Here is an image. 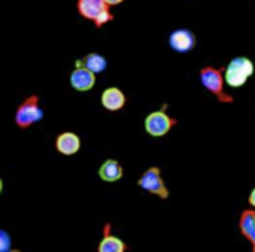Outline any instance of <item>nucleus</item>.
I'll return each instance as SVG.
<instances>
[{
  "label": "nucleus",
  "instance_id": "9d476101",
  "mask_svg": "<svg viewBox=\"0 0 255 252\" xmlns=\"http://www.w3.org/2000/svg\"><path fill=\"white\" fill-rule=\"evenodd\" d=\"M127 96L118 87H108L100 94V105L108 112H120L126 108Z\"/></svg>",
  "mask_w": 255,
  "mask_h": 252
},
{
  "label": "nucleus",
  "instance_id": "f8f14e48",
  "mask_svg": "<svg viewBox=\"0 0 255 252\" xmlns=\"http://www.w3.org/2000/svg\"><path fill=\"white\" fill-rule=\"evenodd\" d=\"M239 232L250 242L253 252H255V209H244L239 215Z\"/></svg>",
  "mask_w": 255,
  "mask_h": 252
},
{
  "label": "nucleus",
  "instance_id": "423d86ee",
  "mask_svg": "<svg viewBox=\"0 0 255 252\" xmlns=\"http://www.w3.org/2000/svg\"><path fill=\"white\" fill-rule=\"evenodd\" d=\"M137 187L149 193L155 197H158L160 200H167L170 197V191L163 179L161 175V169L158 166H151L148 167L137 179Z\"/></svg>",
  "mask_w": 255,
  "mask_h": 252
},
{
  "label": "nucleus",
  "instance_id": "f3484780",
  "mask_svg": "<svg viewBox=\"0 0 255 252\" xmlns=\"http://www.w3.org/2000/svg\"><path fill=\"white\" fill-rule=\"evenodd\" d=\"M111 7H117V6H120V4H123L124 3V0H105Z\"/></svg>",
  "mask_w": 255,
  "mask_h": 252
},
{
  "label": "nucleus",
  "instance_id": "7ed1b4c3",
  "mask_svg": "<svg viewBox=\"0 0 255 252\" xmlns=\"http://www.w3.org/2000/svg\"><path fill=\"white\" fill-rule=\"evenodd\" d=\"M254 61L245 55L232 58L229 64L224 67V78H226L227 87L230 88H242L250 81V78L254 76Z\"/></svg>",
  "mask_w": 255,
  "mask_h": 252
},
{
  "label": "nucleus",
  "instance_id": "f03ea898",
  "mask_svg": "<svg viewBox=\"0 0 255 252\" xmlns=\"http://www.w3.org/2000/svg\"><path fill=\"white\" fill-rule=\"evenodd\" d=\"M114 7L105 0H76V10L81 18L93 22L96 28H102L114 21Z\"/></svg>",
  "mask_w": 255,
  "mask_h": 252
},
{
  "label": "nucleus",
  "instance_id": "4468645a",
  "mask_svg": "<svg viewBox=\"0 0 255 252\" xmlns=\"http://www.w3.org/2000/svg\"><path fill=\"white\" fill-rule=\"evenodd\" d=\"M87 69H90L91 72H94L96 75L105 72L108 69V58L99 52H88L84 58L82 63Z\"/></svg>",
  "mask_w": 255,
  "mask_h": 252
},
{
  "label": "nucleus",
  "instance_id": "1a4fd4ad",
  "mask_svg": "<svg viewBox=\"0 0 255 252\" xmlns=\"http://www.w3.org/2000/svg\"><path fill=\"white\" fill-rule=\"evenodd\" d=\"M54 146L58 154L64 157H72L81 151L82 140H81V136L75 131H61L57 134Z\"/></svg>",
  "mask_w": 255,
  "mask_h": 252
},
{
  "label": "nucleus",
  "instance_id": "0eeeda50",
  "mask_svg": "<svg viewBox=\"0 0 255 252\" xmlns=\"http://www.w3.org/2000/svg\"><path fill=\"white\" fill-rule=\"evenodd\" d=\"M69 84L78 93H88L96 87L97 75L84 64H78L69 75Z\"/></svg>",
  "mask_w": 255,
  "mask_h": 252
},
{
  "label": "nucleus",
  "instance_id": "ddd939ff",
  "mask_svg": "<svg viewBox=\"0 0 255 252\" xmlns=\"http://www.w3.org/2000/svg\"><path fill=\"white\" fill-rule=\"evenodd\" d=\"M99 178L103 181V182H108V184H112V182H118L123 179L124 176V167L120 164L118 160L115 158H108L105 160L100 167H99Z\"/></svg>",
  "mask_w": 255,
  "mask_h": 252
},
{
  "label": "nucleus",
  "instance_id": "20e7f679",
  "mask_svg": "<svg viewBox=\"0 0 255 252\" xmlns=\"http://www.w3.org/2000/svg\"><path fill=\"white\" fill-rule=\"evenodd\" d=\"M43 118V109L40 106V100L37 94L27 96L16 108L15 111V124L21 130L31 128L37 123H40Z\"/></svg>",
  "mask_w": 255,
  "mask_h": 252
},
{
  "label": "nucleus",
  "instance_id": "dca6fc26",
  "mask_svg": "<svg viewBox=\"0 0 255 252\" xmlns=\"http://www.w3.org/2000/svg\"><path fill=\"white\" fill-rule=\"evenodd\" d=\"M248 203H250L251 208H254L255 209V187L251 190V193H250V196H248Z\"/></svg>",
  "mask_w": 255,
  "mask_h": 252
},
{
  "label": "nucleus",
  "instance_id": "6e6552de",
  "mask_svg": "<svg viewBox=\"0 0 255 252\" xmlns=\"http://www.w3.org/2000/svg\"><path fill=\"white\" fill-rule=\"evenodd\" d=\"M169 46L172 51L178 54H188L191 52L197 45L196 34L188 28H176L169 34Z\"/></svg>",
  "mask_w": 255,
  "mask_h": 252
},
{
  "label": "nucleus",
  "instance_id": "f257e3e1",
  "mask_svg": "<svg viewBox=\"0 0 255 252\" xmlns=\"http://www.w3.org/2000/svg\"><path fill=\"white\" fill-rule=\"evenodd\" d=\"M199 81L202 87L211 93L220 103L223 105H232L235 102V97L227 91V82L224 78V67H214V66H205L199 70Z\"/></svg>",
  "mask_w": 255,
  "mask_h": 252
},
{
  "label": "nucleus",
  "instance_id": "9b49d317",
  "mask_svg": "<svg viewBox=\"0 0 255 252\" xmlns=\"http://www.w3.org/2000/svg\"><path fill=\"white\" fill-rule=\"evenodd\" d=\"M97 250L99 252H126L128 251V245L120 236L114 235L111 224H105Z\"/></svg>",
  "mask_w": 255,
  "mask_h": 252
},
{
  "label": "nucleus",
  "instance_id": "2eb2a0df",
  "mask_svg": "<svg viewBox=\"0 0 255 252\" xmlns=\"http://www.w3.org/2000/svg\"><path fill=\"white\" fill-rule=\"evenodd\" d=\"M0 251H12V238H10V235L6 230H1L0 232Z\"/></svg>",
  "mask_w": 255,
  "mask_h": 252
},
{
  "label": "nucleus",
  "instance_id": "39448f33",
  "mask_svg": "<svg viewBox=\"0 0 255 252\" xmlns=\"http://www.w3.org/2000/svg\"><path fill=\"white\" fill-rule=\"evenodd\" d=\"M176 124H178V120L169 115L166 108L149 112L143 120L145 131L154 139H161L167 136L175 128Z\"/></svg>",
  "mask_w": 255,
  "mask_h": 252
}]
</instances>
